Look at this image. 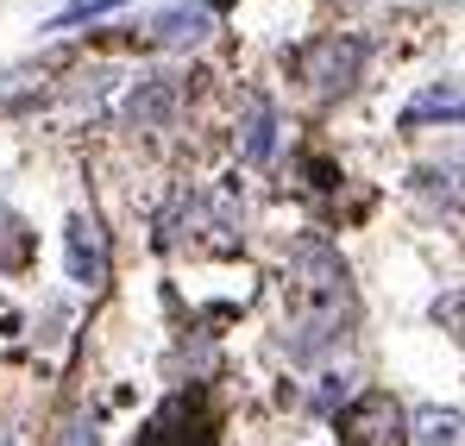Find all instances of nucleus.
<instances>
[{
	"label": "nucleus",
	"instance_id": "7",
	"mask_svg": "<svg viewBox=\"0 0 465 446\" xmlns=\"http://www.w3.org/2000/svg\"><path fill=\"white\" fill-rule=\"evenodd\" d=\"M239 151H245V164H252V170H264V164L277 157V107H271L264 94H252V101H245V120H239Z\"/></svg>",
	"mask_w": 465,
	"mask_h": 446
},
{
	"label": "nucleus",
	"instance_id": "13",
	"mask_svg": "<svg viewBox=\"0 0 465 446\" xmlns=\"http://www.w3.org/2000/svg\"><path fill=\"white\" fill-rule=\"evenodd\" d=\"M107 6H126V0H70L45 32H70V25H82V19H94V13H107Z\"/></svg>",
	"mask_w": 465,
	"mask_h": 446
},
{
	"label": "nucleus",
	"instance_id": "3",
	"mask_svg": "<svg viewBox=\"0 0 465 446\" xmlns=\"http://www.w3.org/2000/svg\"><path fill=\"white\" fill-rule=\"evenodd\" d=\"M296 296L302 302H352V271L327 239L296 245Z\"/></svg>",
	"mask_w": 465,
	"mask_h": 446
},
{
	"label": "nucleus",
	"instance_id": "14",
	"mask_svg": "<svg viewBox=\"0 0 465 446\" xmlns=\"http://www.w3.org/2000/svg\"><path fill=\"white\" fill-rule=\"evenodd\" d=\"M346 390H352V377H346V372L321 377V390H314V415H340V402H346Z\"/></svg>",
	"mask_w": 465,
	"mask_h": 446
},
{
	"label": "nucleus",
	"instance_id": "8",
	"mask_svg": "<svg viewBox=\"0 0 465 446\" xmlns=\"http://www.w3.org/2000/svg\"><path fill=\"white\" fill-rule=\"evenodd\" d=\"M434 120H465V82H428L409 107H402V126H434Z\"/></svg>",
	"mask_w": 465,
	"mask_h": 446
},
{
	"label": "nucleus",
	"instance_id": "9",
	"mask_svg": "<svg viewBox=\"0 0 465 446\" xmlns=\"http://www.w3.org/2000/svg\"><path fill=\"white\" fill-rule=\"evenodd\" d=\"M409 434L415 446H465V415L460 409H415V421H409Z\"/></svg>",
	"mask_w": 465,
	"mask_h": 446
},
{
	"label": "nucleus",
	"instance_id": "4",
	"mask_svg": "<svg viewBox=\"0 0 465 446\" xmlns=\"http://www.w3.org/2000/svg\"><path fill=\"white\" fill-rule=\"evenodd\" d=\"M152 446H214V421H208V390L189 383L176 390L152 421Z\"/></svg>",
	"mask_w": 465,
	"mask_h": 446
},
{
	"label": "nucleus",
	"instance_id": "6",
	"mask_svg": "<svg viewBox=\"0 0 465 446\" xmlns=\"http://www.w3.org/2000/svg\"><path fill=\"white\" fill-rule=\"evenodd\" d=\"M64 264H70V283H82V290H94L107 277V245L88 214H70V226H64Z\"/></svg>",
	"mask_w": 465,
	"mask_h": 446
},
{
	"label": "nucleus",
	"instance_id": "5",
	"mask_svg": "<svg viewBox=\"0 0 465 446\" xmlns=\"http://www.w3.org/2000/svg\"><path fill=\"white\" fill-rule=\"evenodd\" d=\"M214 25H221V13H214L208 0H183V6H163L152 19V38L163 51H195V45L214 38Z\"/></svg>",
	"mask_w": 465,
	"mask_h": 446
},
{
	"label": "nucleus",
	"instance_id": "12",
	"mask_svg": "<svg viewBox=\"0 0 465 446\" xmlns=\"http://www.w3.org/2000/svg\"><path fill=\"white\" fill-rule=\"evenodd\" d=\"M434 327H447V340H460V346H465V290L434 296Z\"/></svg>",
	"mask_w": 465,
	"mask_h": 446
},
{
	"label": "nucleus",
	"instance_id": "15",
	"mask_svg": "<svg viewBox=\"0 0 465 446\" xmlns=\"http://www.w3.org/2000/svg\"><path fill=\"white\" fill-rule=\"evenodd\" d=\"M64 434H70V441H57V446H94V421H88V415H76Z\"/></svg>",
	"mask_w": 465,
	"mask_h": 446
},
{
	"label": "nucleus",
	"instance_id": "1",
	"mask_svg": "<svg viewBox=\"0 0 465 446\" xmlns=\"http://www.w3.org/2000/svg\"><path fill=\"white\" fill-rule=\"evenodd\" d=\"M359 70H365V38H359V32L314 38L309 51H302V82H309V94H321V101L346 94V88L359 82Z\"/></svg>",
	"mask_w": 465,
	"mask_h": 446
},
{
	"label": "nucleus",
	"instance_id": "2",
	"mask_svg": "<svg viewBox=\"0 0 465 446\" xmlns=\"http://www.w3.org/2000/svg\"><path fill=\"white\" fill-rule=\"evenodd\" d=\"M333 428L346 434V446H402L409 415H402V402H396V396L365 390V396H352V402L333 415Z\"/></svg>",
	"mask_w": 465,
	"mask_h": 446
},
{
	"label": "nucleus",
	"instance_id": "10",
	"mask_svg": "<svg viewBox=\"0 0 465 446\" xmlns=\"http://www.w3.org/2000/svg\"><path fill=\"white\" fill-rule=\"evenodd\" d=\"M170 107H176V88H170V75H152L139 94H133V126H152V120H170Z\"/></svg>",
	"mask_w": 465,
	"mask_h": 446
},
{
	"label": "nucleus",
	"instance_id": "11",
	"mask_svg": "<svg viewBox=\"0 0 465 446\" xmlns=\"http://www.w3.org/2000/svg\"><path fill=\"white\" fill-rule=\"evenodd\" d=\"M25 252H32V239H25V226L13 208H0V271H13V264H25Z\"/></svg>",
	"mask_w": 465,
	"mask_h": 446
},
{
	"label": "nucleus",
	"instance_id": "16",
	"mask_svg": "<svg viewBox=\"0 0 465 446\" xmlns=\"http://www.w3.org/2000/svg\"><path fill=\"white\" fill-rule=\"evenodd\" d=\"M0 446H13V421H0Z\"/></svg>",
	"mask_w": 465,
	"mask_h": 446
}]
</instances>
